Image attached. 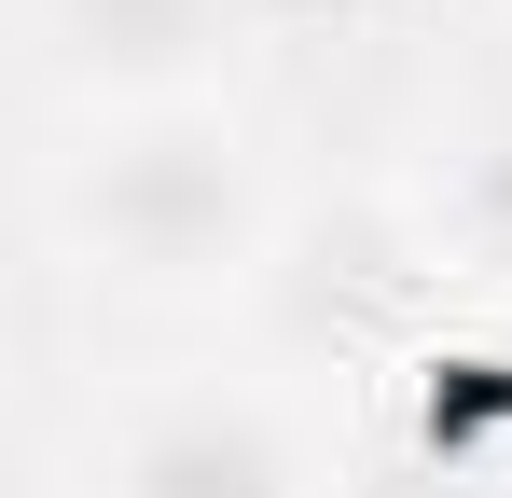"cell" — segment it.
<instances>
[{"label":"cell","mask_w":512,"mask_h":498,"mask_svg":"<svg viewBox=\"0 0 512 498\" xmlns=\"http://www.w3.org/2000/svg\"><path fill=\"white\" fill-rule=\"evenodd\" d=\"M42 236L111 305H236L277 277L291 208H277L263 139L208 97V111L70 125V153L42 166Z\"/></svg>","instance_id":"obj_1"},{"label":"cell","mask_w":512,"mask_h":498,"mask_svg":"<svg viewBox=\"0 0 512 498\" xmlns=\"http://www.w3.org/2000/svg\"><path fill=\"white\" fill-rule=\"evenodd\" d=\"M14 42L70 125H125V111H208L222 70L263 42V0H14Z\"/></svg>","instance_id":"obj_2"},{"label":"cell","mask_w":512,"mask_h":498,"mask_svg":"<svg viewBox=\"0 0 512 498\" xmlns=\"http://www.w3.org/2000/svg\"><path fill=\"white\" fill-rule=\"evenodd\" d=\"M84 498H319V457L277 388L250 374H180V388H139V402L97 429Z\"/></svg>","instance_id":"obj_3"},{"label":"cell","mask_w":512,"mask_h":498,"mask_svg":"<svg viewBox=\"0 0 512 498\" xmlns=\"http://www.w3.org/2000/svg\"><path fill=\"white\" fill-rule=\"evenodd\" d=\"M429 263H443V222H402L388 194H346L333 222H291L277 236V319L305 332V346H416L429 319Z\"/></svg>","instance_id":"obj_4"},{"label":"cell","mask_w":512,"mask_h":498,"mask_svg":"<svg viewBox=\"0 0 512 498\" xmlns=\"http://www.w3.org/2000/svg\"><path fill=\"white\" fill-rule=\"evenodd\" d=\"M443 236L471 249V263H499V277H512V125L457 153V180H443Z\"/></svg>","instance_id":"obj_5"}]
</instances>
